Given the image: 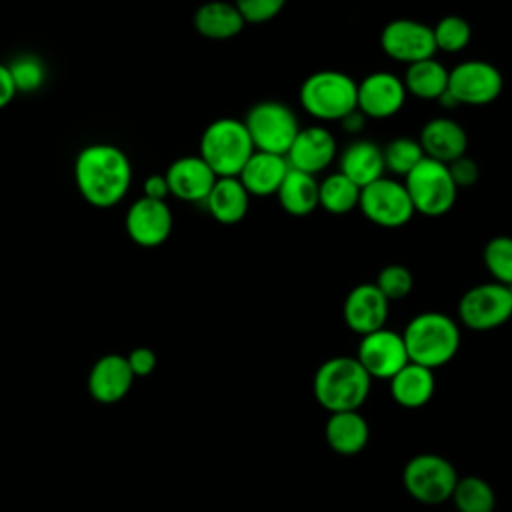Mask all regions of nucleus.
Instances as JSON below:
<instances>
[{"mask_svg": "<svg viewBox=\"0 0 512 512\" xmlns=\"http://www.w3.org/2000/svg\"><path fill=\"white\" fill-rule=\"evenodd\" d=\"M74 184L86 204L100 210L112 208L126 198L132 186V162L116 144H88L76 154Z\"/></svg>", "mask_w": 512, "mask_h": 512, "instance_id": "1", "label": "nucleus"}, {"mask_svg": "<svg viewBox=\"0 0 512 512\" xmlns=\"http://www.w3.org/2000/svg\"><path fill=\"white\" fill-rule=\"evenodd\" d=\"M372 378L356 360V356H332L324 360L312 378L316 402L334 412L358 410L370 394Z\"/></svg>", "mask_w": 512, "mask_h": 512, "instance_id": "2", "label": "nucleus"}, {"mask_svg": "<svg viewBox=\"0 0 512 512\" xmlns=\"http://www.w3.org/2000/svg\"><path fill=\"white\" fill-rule=\"evenodd\" d=\"M402 338L410 362L436 370L458 354L460 326L452 316L428 310L406 324Z\"/></svg>", "mask_w": 512, "mask_h": 512, "instance_id": "3", "label": "nucleus"}, {"mask_svg": "<svg viewBox=\"0 0 512 512\" xmlns=\"http://www.w3.org/2000/svg\"><path fill=\"white\" fill-rule=\"evenodd\" d=\"M252 154V138L244 122L238 118H216L204 128L200 136L198 156L212 168L218 178L238 176Z\"/></svg>", "mask_w": 512, "mask_h": 512, "instance_id": "4", "label": "nucleus"}, {"mask_svg": "<svg viewBox=\"0 0 512 512\" xmlns=\"http://www.w3.org/2000/svg\"><path fill=\"white\" fill-rule=\"evenodd\" d=\"M358 82L342 70H316L304 78L298 98L306 114L318 120H342L356 110Z\"/></svg>", "mask_w": 512, "mask_h": 512, "instance_id": "5", "label": "nucleus"}, {"mask_svg": "<svg viewBox=\"0 0 512 512\" xmlns=\"http://www.w3.org/2000/svg\"><path fill=\"white\" fill-rule=\"evenodd\" d=\"M404 188L410 196L414 212L428 218L448 214L458 198V188L450 176L448 164L424 156L406 176Z\"/></svg>", "mask_w": 512, "mask_h": 512, "instance_id": "6", "label": "nucleus"}, {"mask_svg": "<svg viewBox=\"0 0 512 512\" xmlns=\"http://www.w3.org/2000/svg\"><path fill=\"white\" fill-rule=\"evenodd\" d=\"M242 122L252 138L254 150L278 156H286L300 132L294 110L280 100H260L252 104Z\"/></svg>", "mask_w": 512, "mask_h": 512, "instance_id": "7", "label": "nucleus"}, {"mask_svg": "<svg viewBox=\"0 0 512 512\" xmlns=\"http://www.w3.org/2000/svg\"><path fill=\"white\" fill-rule=\"evenodd\" d=\"M458 478L454 464L434 452L416 454L402 468V486L408 496L428 506L450 500Z\"/></svg>", "mask_w": 512, "mask_h": 512, "instance_id": "8", "label": "nucleus"}, {"mask_svg": "<svg viewBox=\"0 0 512 512\" xmlns=\"http://www.w3.org/2000/svg\"><path fill=\"white\" fill-rule=\"evenodd\" d=\"M510 318L512 300L508 286L494 280L468 288L458 300V320L470 330H494L506 324Z\"/></svg>", "mask_w": 512, "mask_h": 512, "instance_id": "9", "label": "nucleus"}, {"mask_svg": "<svg viewBox=\"0 0 512 512\" xmlns=\"http://www.w3.org/2000/svg\"><path fill=\"white\" fill-rule=\"evenodd\" d=\"M358 208L368 222L380 228H400L416 214L404 182L386 176L360 188Z\"/></svg>", "mask_w": 512, "mask_h": 512, "instance_id": "10", "label": "nucleus"}, {"mask_svg": "<svg viewBox=\"0 0 512 512\" xmlns=\"http://www.w3.org/2000/svg\"><path fill=\"white\" fill-rule=\"evenodd\" d=\"M504 90L502 72L486 60H464L448 70V92L458 104L486 106Z\"/></svg>", "mask_w": 512, "mask_h": 512, "instance_id": "11", "label": "nucleus"}, {"mask_svg": "<svg viewBox=\"0 0 512 512\" xmlns=\"http://www.w3.org/2000/svg\"><path fill=\"white\" fill-rule=\"evenodd\" d=\"M380 48L390 60L406 66L434 58L436 44L432 26L412 18H394L386 22L380 32Z\"/></svg>", "mask_w": 512, "mask_h": 512, "instance_id": "12", "label": "nucleus"}, {"mask_svg": "<svg viewBox=\"0 0 512 512\" xmlns=\"http://www.w3.org/2000/svg\"><path fill=\"white\" fill-rule=\"evenodd\" d=\"M174 228V216L166 200H152L146 196L136 198L124 218L128 238L140 248L162 246Z\"/></svg>", "mask_w": 512, "mask_h": 512, "instance_id": "13", "label": "nucleus"}, {"mask_svg": "<svg viewBox=\"0 0 512 512\" xmlns=\"http://www.w3.org/2000/svg\"><path fill=\"white\" fill-rule=\"evenodd\" d=\"M356 360L370 378L380 380H390L404 364L410 362L402 334L388 330L386 326L360 336Z\"/></svg>", "mask_w": 512, "mask_h": 512, "instance_id": "14", "label": "nucleus"}, {"mask_svg": "<svg viewBox=\"0 0 512 512\" xmlns=\"http://www.w3.org/2000/svg\"><path fill=\"white\" fill-rule=\"evenodd\" d=\"M406 88L402 78L386 70L366 74L358 82L356 108L374 120H384L398 114L406 102Z\"/></svg>", "mask_w": 512, "mask_h": 512, "instance_id": "15", "label": "nucleus"}, {"mask_svg": "<svg viewBox=\"0 0 512 512\" xmlns=\"http://www.w3.org/2000/svg\"><path fill=\"white\" fill-rule=\"evenodd\" d=\"M390 302L376 288L374 282H362L354 286L342 304L344 324L358 336L370 334L386 326Z\"/></svg>", "mask_w": 512, "mask_h": 512, "instance_id": "16", "label": "nucleus"}, {"mask_svg": "<svg viewBox=\"0 0 512 512\" xmlns=\"http://www.w3.org/2000/svg\"><path fill=\"white\" fill-rule=\"evenodd\" d=\"M338 144L334 134L324 126L300 128L286 152L288 166L306 174H318L336 158Z\"/></svg>", "mask_w": 512, "mask_h": 512, "instance_id": "17", "label": "nucleus"}, {"mask_svg": "<svg viewBox=\"0 0 512 512\" xmlns=\"http://www.w3.org/2000/svg\"><path fill=\"white\" fill-rule=\"evenodd\" d=\"M164 176L170 196L182 202H204L218 178L198 154L176 158L170 162Z\"/></svg>", "mask_w": 512, "mask_h": 512, "instance_id": "18", "label": "nucleus"}, {"mask_svg": "<svg viewBox=\"0 0 512 512\" xmlns=\"http://www.w3.org/2000/svg\"><path fill=\"white\" fill-rule=\"evenodd\" d=\"M134 374L126 356L104 354L100 356L88 372V394L100 404L120 402L132 388Z\"/></svg>", "mask_w": 512, "mask_h": 512, "instance_id": "19", "label": "nucleus"}, {"mask_svg": "<svg viewBox=\"0 0 512 512\" xmlns=\"http://www.w3.org/2000/svg\"><path fill=\"white\" fill-rule=\"evenodd\" d=\"M418 142L424 150V156L450 164L460 156H466L468 134L466 130L448 116L430 118L418 136Z\"/></svg>", "mask_w": 512, "mask_h": 512, "instance_id": "20", "label": "nucleus"}, {"mask_svg": "<svg viewBox=\"0 0 512 512\" xmlns=\"http://www.w3.org/2000/svg\"><path fill=\"white\" fill-rule=\"evenodd\" d=\"M288 170L290 166L286 156L254 150L236 178L242 182L250 196H276Z\"/></svg>", "mask_w": 512, "mask_h": 512, "instance_id": "21", "label": "nucleus"}, {"mask_svg": "<svg viewBox=\"0 0 512 512\" xmlns=\"http://www.w3.org/2000/svg\"><path fill=\"white\" fill-rule=\"evenodd\" d=\"M392 400L408 410H416L426 406L436 390L434 370L408 362L404 364L390 380Z\"/></svg>", "mask_w": 512, "mask_h": 512, "instance_id": "22", "label": "nucleus"}, {"mask_svg": "<svg viewBox=\"0 0 512 512\" xmlns=\"http://www.w3.org/2000/svg\"><path fill=\"white\" fill-rule=\"evenodd\" d=\"M194 30L208 40H232L236 38L246 22L234 2L210 0L196 8L192 16Z\"/></svg>", "mask_w": 512, "mask_h": 512, "instance_id": "23", "label": "nucleus"}, {"mask_svg": "<svg viewBox=\"0 0 512 512\" xmlns=\"http://www.w3.org/2000/svg\"><path fill=\"white\" fill-rule=\"evenodd\" d=\"M324 438L340 456L360 454L370 440V426L358 410L334 412L328 416L324 426Z\"/></svg>", "mask_w": 512, "mask_h": 512, "instance_id": "24", "label": "nucleus"}, {"mask_svg": "<svg viewBox=\"0 0 512 512\" xmlns=\"http://www.w3.org/2000/svg\"><path fill=\"white\" fill-rule=\"evenodd\" d=\"M350 178L358 188L368 186L370 182L384 176V156L382 148L366 138L352 140L340 154V170Z\"/></svg>", "mask_w": 512, "mask_h": 512, "instance_id": "25", "label": "nucleus"}, {"mask_svg": "<svg viewBox=\"0 0 512 512\" xmlns=\"http://www.w3.org/2000/svg\"><path fill=\"white\" fill-rule=\"evenodd\" d=\"M250 198L252 196L246 192V188L236 176H226L216 178L204 204L216 222L232 226L246 218L250 210Z\"/></svg>", "mask_w": 512, "mask_h": 512, "instance_id": "26", "label": "nucleus"}, {"mask_svg": "<svg viewBox=\"0 0 512 512\" xmlns=\"http://www.w3.org/2000/svg\"><path fill=\"white\" fill-rule=\"evenodd\" d=\"M278 204L290 216L302 218L318 208V182L312 174L290 168L276 192Z\"/></svg>", "mask_w": 512, "mask_h": 512, "instance_id": "27", "label": "nucleus"}, {"mask_svg": "<svg viewBox=\"0 0 512 512\" xmlns=\"http://www.w3.org/2000/svg\"><path fill=\"white\" fill-rule=\"evenodd\" d=\"M404 88L420 100H438L448 90V70L436 58H426L406 66Z\"/></svg>", "mask_w": 512, "mask_h": 512, "instance_id": "28", "label": "nucleus"}, {"mask_svg": "<svg viewBox=\"0 0 512 512\" xmlns=\"http://www.w3.org/2000/svg\"><path fill=\"white\" fill-rule=\"evenodd\" d=\"M360 188L342 172H334L318 182V206L330 214H348L358 208Z\"/></svg>", "mask_w": 512, "mask_h": 512, "instance_id": "29", "label": "nucleus"}, {"mask_svg": "<svg viewBox=\"0 0 512 512\" xmlns=\"http://www.w3.org/2000/svg\"><path fill=\"white\" fill-rule=\"evenodd\" d=\"M450 500L456 512H494L496 508L494 488L480 476L458 478Z\"/></svg>", "mask_w": 512, "mask_h": 512, "instance_id": "30", "label": "nucleus"}, {"mask_svg": "<svg viewBox=\"0 0 512 512\" xmlns=\"http://www.w3.org/2000/svg\"><path fill=\"white\" fill-rule=\"evenodd\" d=\"M432 34H434L436 52L440 50L446 54H456V52H462L470 44L472 26L466 18L448 14L432 26Z\"/></svg>", "mask_w": 512, "mask_h": 512, "instance_id": "31", "label": "nucleus"}, {"mask_svg": "<svg viewBox=\"0 0 512 512\" xmlns=\"http://www.w3.org/2000/svg\"><path fill=\"white\" fill-rule=\"evenodd\" d=\"M8 70L18 94H32L40 90L48 78L46 64L36 54H18L8 62Z\"/></svg>", "mask_w": 512, "mask_h": 512, "instance_id": "32", "label": "nucleus"}, {"mask_svg": "<svg viewBox=\"0 0 512 512\" xmlns=\"http://www.w3.org/2000/svg\"><path fill=\"white\" fill-rule=\"evenodd\" d=\"M482 262L494 282L512 284V236H494L482 250Z\"/></svg>", "mask_w": 512, "mask_h": 512, "instance_id": "33", "label": "nucleus"}, {"mask_svg": "<svg viewBox=\"0 0 512 512\" xmlns=\"http://www.w3.org/2000/svg\"><path fill=\"white\" fill-rule=\"evenodd\" d=\"M382 156L386 170H390L396 176H406L424 158V150L418 140L398 136L382 148Z\"/></svg>", "mask_w": 512, "mask_h": 512, "instance_id": "34", "label": "nucleus"}, {"mask_svg": "<svg viewBox=\"0 0 512 512\" xmlns=\"http://www.w3.org/2000/svg\"><path fill=\"white\" fill-rule=\"evenodd\" d=\"M374 284L384 294V298L388 302H396V300L406 298L412 292L414 276H412V272L404 264H396L394 262V264H386L378 272Z\"/></svg>", "mask_w": 512, "mask_h": 512, "instance_id": "35", "label": "nucleus"}, {"mask_svg": "<svg viewBox=\"0 0 512 512\" xmlns=\"http://www.w3.org/2000/svg\"><path fill=\"white\" fill-rule=\"evenodd\" d=\"M234 6L246 24H266L282 12L286 0H234Z\"/></svg>", "mask_w": 512, "mask_h": 512, "instance_id": "36", "label": "nucleus"}, {"mask_svg": "<svg viewBox=\"0 0 512 512\" xmlns=\"http://www.w3.org/2000/svg\"><path fill=\"white\" fill-rule=\"evenodd\" d=\"M448 170H450V176H452L458 190L474 186L478 182V176H480L478 164L468 156H460L458 160L450 162Z\"/></svg>", "mask_w": 512, "mask_h": 512, "instance_id": "37", "label": "nucleus"}, {"mask_svg": "<svg viewBox=\"0 0 512 512\" xmlns=\"http://www.w3.org/2000/svg\"><path fill=\"white\" fill-rule=\"evenodd\" d=\"M128 364H130V370L134 374V378H144V376H150L156 368V354L152 348H146V346H140V348H134L128 352L126 356Z\"/></svg>", "mask_w": 512, "mask_h": 512, "instance_id": "38", "label": "nucleus"}, {"mask_svg": "<svg viewBox=\"0 0 512 512\" xmlns=\"http://www.w3.org/2000/svg\"><path fill=\"white\" fill-rule=\"evenodd\" d=\"M142 196L152 198V200H166L170 196L166 176L164 174H150V176H146V180L142 184Z\"/></svg>", "mask_w": 512, "mask_h": 512, "instance_id": "39", "label": "nucleus"}, {"mask_svg": "<svg viewBox=\"0 0 512 512\" xmlns=\"http://www.w3.org/2000/svg\"><path fill=\"white\" fill-rule=\"evenodd\" d=\"M16 86L12 82V76H10V70H8V64H2L0 62V110H4L16 96Z\"/></svg>", "mask_w": 512, "mask_h": 512, "instance_id": "40", "label": "nucleus"}, {"mask_svg": "<svg viewBox=\"0 0 512 512\" xmlns=\"http://www.w3.org/2000/svg\"><path fill=\"white\" fill-rule=\"evenodd\" d=\"M344 132L348 134H360L364 130V124H366V116L356 108L352 110L350 114H346L342 120H340Z\"/></svg>", "mask_w": 512, "mask_h": 512, "instance_id": "41", "label": "nucleus"}, {"mask_svg": "<svg viewBox=\"0 0 512 512\" xmlns=\"http://www.w3.org/2000/svg\"><path fill=\"white\" fill-rule=\"evenodd\" d=\"M508 292H510V300H512V284L508 286Z\"/></svg>", "mask_w": 512, "mask_h": 512, "instance_id": "42", "label": "nucleus"}]
</instances>
